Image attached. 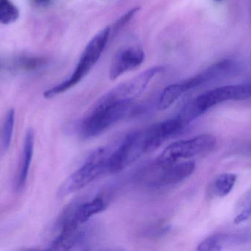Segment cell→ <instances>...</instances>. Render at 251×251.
<instances>
[{"instance_id": "cell-1", "label": "cell", "mask_w": 251, "mask_h": 251, "mask_svg": "<svg viewBox=\"0 0 251 251\" xmlns=\"http://www.w3.org/2000/svg\"><path fill=\"white\" fill-rule=\"evenodd\" d=\"M130 104L103 95L89 114L78 123L76 130L85 139L99 136L126 117Z\"/></svg>"}, {"instance_id": "cell-2", "label": "cell", "mask_w": 251, "mask_h": 251, "mask_svg": "<svg viewBox=\"0 0 251 251\" xmlns=\"http://www.w3.org/2000/svg\"><path fill=\"white\" fill-rule=\"evenodd\" d=\"M111 33V27H106L95 35L83 50L74 73L67 80L47 90L44 93V97L47 99L55 98L70 90L81 81L100 58L109 40Z\"/></svg>"}, {"instance_id": "cell-3", "label": "cell", "mask_w": 251, "mask_h": 251, "mask_svg": "<svg viewBox=\"0 0 251 251\" xmlns=\"http://www.w3.org/2000/svg\"><path fill=\"white\" fill-rule=\"evenodd\" d=\"M250 83L221 86L205 92L189 102L180 116L190 123L215 105L227 101L246 100L251 98Z\"/></svg>"}, {"instance_id": "cell-4", "label": "cell", "mask_w": 251, "mask_h": 251, "mask_svg": "<svg viewBox=\"0 0 251 251\" xmlns=\"http://www.w3.org/2000/svg\"><path fill=\"white\" fill-rule=\"evenodd\" d=\"M110 153L111 152L107 148H100L94 151L86 162L62 183L58 191V195L61 198L67 196L83 189L108 173V159Z\"/></svg>"}, {"instance_id": "cell-5", "label": "cell", "mask_w": 251, "mask_h": 251, "mask_svg": "<svg viewBox=\"0 0 251 251\" xmlns=\"http://www.w3.org/2000/svg\"><path fill=\"white\" fill-rule=\"evenodd\" d=\"M217 140L211 134H201L187 140L173 142L165 148L155 162L170 164L181 160L203 156L215 148Z\"/></svg>"}, {"instance_id": "cell-6", "label": "cell", "mask_w": 251, "mask_h": 251, "mask_svg": "<svg viewBox=\"0 0 251 251\" xmlns=\"http://www.w3.org/2000/svg\"><path fill=\"white\" fill-rule=\"evenodd\" d=\"M145 152L144 131L139 130L129 133L117 149L110 153L108 173H120L133 164Z\"/></svg>"}, {"instance_id": "cell-7", "label": "cell", "mask_w": 251, "mask_h": 251, "mask_svg": "<svg viewBox=\"0 0 251 251\" xmlns=\"http://www.w3.org/2000/svg\"><path fill=\"white\" fill-rule=\"evenodd\" d=\"M194 161H182L170 164H160L157 162L148 168V174L145 176L150 177L148 181L155 186H172L177 184L188 178L195 170Z\"/></svg>"}, {"instance_id": "cell-8", "label": "cell", "mask_w": 251, "mask_h": 251, "mask_svg": "<svg viewBox=\"0 0 251 251\" xmlns=\"http://www.w3.org/2000/svg\"><path fill=\"white\" fill-rule=\"evenodd\" d=\"M164 70L163 67H154L148 69L146 71L116 86L105 95L114 100L131 103L135 98L145 90L154 77L162 73Z\"/></svg>"}, {"instance_id": "cell-9", "label": "cell", "mask_w": 251, "mask_h": 251, "mask_svg": "<svg viewBox=\"0 0 251 251\" xmlns=\"http://www.w3.org/2000/svg\"><path fill=\"white\" fill-rule=\"evenodd\" d=\"M187 123L180 116L157 123L144 131L145 152L156 149L172 136L181 131Z\"/></svg>"}, {"instance_id": "cell-10", "label": "cell", "mask_w": 251, "mask_h": 251, "mask_svg": "<svg viewBox=\"0 0 251 251\" xmlns=\"http://www.w3.org/2000/svg\"><path fill=\"white\" fill-rule=\"evenodd\" d=\"M145 53L139 48L121 50L115 54L109 68V77L114 80L127 72L139 67L143 63Z\"/></svg>"}, {"instance_id": "cell-11", "label": "cell", "mask_w": 251, "mask_h": 251, "mask_svg": "<svg viewBox=\"0 0 251 251\" xmlns=\"http://www.w3.org/2000/svg\"><path fill=\"white\" fill-rule=\"evenodd\" d=\"M35 134L33 129L29 128L26 132L23 145L20 170L16 181V190L20 192L24 189L28 177L30 164L34 152Z\"/></svg>"}, {"instance_id": "cell-12", "label": "cell", "mask_w": 251, "mask_h": 251, "mask_svg": "<svg viewBox=\"0 0 251 251\" xmlns=\"http://www.w3.org/2000/svg\"><path fill=\"white\" fill-rule=\"evenodd\" d=\"M236 179L237 177L233 173H226L219 175L210 184V195L220 198L227 196L234 187Z\"/></svg>"}, {"instance_id": "cell-13", "label": "cell", "mask_w": 251, "mask_h": 251, "mask_svg": "<svg viewBox=\"0 0 251 251\" xmlns=\"http://www.w3.org/2000/svg\"><path fill=\"white\" fill-rule=\"evenodd\" d=\"M189 91L185 81L167 86L160 95L158 102V108L161 111L167 109Z\"/></svg>"}, {"instance_id": "cell-14", "label": "cell", "mask_w": 251, "mask_h": 251, "mask_svg": "<svg viewBox=\"0 0 251 251\" xmlns=\"http://www.w3.org/2000/svg\"><path fill=\"white\" fill-rule=\"evenodd\" d=\"M14 122H15V111L11 109L7 113L1 131V140L5 151H8L12 142L13 131H14Z\"/></svg>"}, {"instance_id": "cell-15", "label": "cell", "mask_w": 251, "mask_h": 251, "mask_svg": "<svg viewBox=\"0 0 251 251\" xmlns=\"http://www.w3.org/2000/svg\"><path fill=\"white\" fill-rule=\"evenodd\" d=\"M19 17L20 11L11 0H0V24H11Z\"/></svg>"}, {"instance_id": "cell-16", "label": "cell", "mask_w": 251, "mask_h": 251, "mask_svg": "<svg viewBox=\"0 0 251 251\" xmlns=\"http://www.w3.org/2000/svg\"><path fill=\"white\" fill-rule=\"evenodd\" d=\"M20 67L24 70H33L42 67L44 64V60L40 58H32V57H24L20 59Z\"/></svg>"}, {"instance_id": "cell-17", "label": "cell", "mask_w": 251, "mask_h": 251, "mask_svg": "<svg viewBox=\"0 0 251 251\" xmlns=\"http://www.w3.org/2000/svg\"><path fill=\"white\" fill-rule=\"evenodd\" d=\"M139 10H140V8L136 7V8H133V9L129 11L128 12L126 13L123 17H121V18L116 23V24L113 26L114 33V32L118 31L122 27H124L127 23H128L129 22L136 16V14L139 12Z\"/></svg>"}, {"instance_id": "cell-18", "label": "cell", "mask_w": 251, "mask_h": 251, "mask_svg": "<svg viewBox=\"0 0 251 251\" xmlns=\"http://www.w3.org/2000/svg\"><path fill=\"white\" fill-rule=\"evenodd\" d=\"M250 217H251V207H248L245 209L239 211L236 218L234 219V223L236 224H240V223L247 221Z\"/></svg>"}, {"instance_id": "cell-19", "label": "cell", "mask_w": 251, "mask_h": 251, "mask_svg": "<svg viewBox=\"0 0 251 251\" xmlns=\"http://www.w3.org/2000/svg\"><path fill=\"white\" fill-rule=\"evenodd\" d=\"M36 3L40 4V5H46L49 3L51 0H34Z\"/></svg>"}, {"instance_id": "cell-20", "label": "cell", "mask_w": 251, "mask_h": 251, "mask_svg": "<svg viewBox=\"0 0 251 251\" xmlns=\"http://www.w3.org/2000/svg\"><path fill=\"white\" fill-rule=\"evenodd\" d=\"M214 1H215V2H222V1H223V0H214Z\"/></svg>"}]
</instances>
